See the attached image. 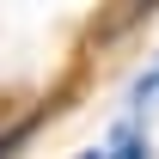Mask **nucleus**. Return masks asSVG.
Segmentation results:
<instances>
[{
	"label": "nucleus",
	"instance_id": "obj_3",
	"mask_svg": "<svg viewBox=\"0 0 159 159\" xmlns=\"http://www.w3.org/2000/svg\"><path fill=\"white\" fill-rule=\"evenodd\" d=\"M80 159H104V153H80Z\"/></svg>",
	"mask_w": 159,
	"mask_h": 159
},
{
	"label": "nucleus",
	"instance_id": "obj_2",
	"mask_svg": "<svg viewBox=\"0 0 159 159\" xmlns=\"http://www.w3.org/2000/svg\"><path fill=\"white\" fill-rule=\"evenodd\" d=\"M147 98H159V67H147V80L135 86V104H147Z\"/></svg>",
	"mask_w": 159,
	"mask_h": 159
},
{
	"label": "nucleus",
	"instance_id": "obj_1",
	"mask_svg": "<svg viewBox=\"0 0 159 159\" xmlns=\"http://www.w3.org/2000/svg\"><path fill=\"white\" fill-rule=\"evenodd\" d=\"M104 159H153V153H147V135H141L135 122H116V129H110V147H104Z\"/></svg>",
	"mask_w": 159,
	"mask_h": 159
}]
</instances>
